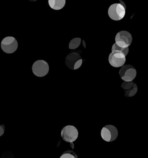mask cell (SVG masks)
<instances>
[{"label": "cell", "instance_id": "11", "mask_svg": "<svg viewBox=\"0 0 148 158\" xmlns=\"http://www.w3.org/2000/svg\"><path fill=\"white\" fill-rule=\"evenodd\" d=\"M66 0H48V4L52 10H59L64 7Z\"/></svg>", "mask_w": 148, "mask_h": 158}, {"label": "cell", "instance_id": "9", "mask_svg": "<svg viewBox=\"0 0 148 158\" xmlns=\"http://www.w3.org/2000/svg\"><path fill=\"white\" fill-rule=\"evenodd\" d=\"M133 41L132 35L129 31H120L115 37V43L121 48H128Z\"/></svg>", "mask_w": 148, "mask_h": 158}, {"label": "cell", "instance_id": "10", "mask_svg": "<svg viewBox=\"0 0 148 158\" xmlns=\"http://www.w3.org/2000/svg\"><path fill=\"white\" fill-rule=\"evenodd\" d=\"M121 88L125 90V96L127 98L134 96L138 91V86L133 81L129 82L124 81L121 85Z\"/></svg>", "mask_w": 148, "mask_h": 158}, {"label": "cell", "instance_id": "1", "mask_svg": "<svg viewBox=\"0 0 148 158\" xmlns=\"http://www.w3.org/2000/svg\"><path fill=\"white\" fill-rule=\"evenodd\" d=\"M126 6L125 3L119 0V3L113 4L109 7L108 14L112 20L115 21H119L124 18L125 15Z\"/></svg>", "mask_w": 148, "mask_h": 158}, {"label": "cell", "instance_id": "8", "mask_svg": "<svg viewBox=\"0 0 148 158\" xmlns=\"http://www.w3.org/2000/svg\"><path fill=\"white\" fill-rule=\"evenodd\" d=\"M119 75L121 79L124 81H132L137 76V70L133 65L124 64L119 70Z\"/></svg>", "mask_w": 148, "mask_h": 158}, {"label": "cell", "instance_id": "3", "mask_svg": "<svg viewBox=\"0 0 148 158\" xmlns=\"http://www.w3.org/2000/svg\"><path fill=\"white\" fill-rule=\"evenodd\" d=\"M65 64L69 69L76 70L79 69L83 63V59L80 55L76 52L68 54L65 58Z\"/></svg>", "mask_w": 148, "mask_h": 158}, {"label": "cell", "instance_id": "17", "mask_svg": "<svg viewBox=\"0 0 148 158\" xmlns=\"http://www.w3.org/2000/svg\"><path fill=\"white\" fill-rule=\"evenodd\" d=\"M31 2H35V1H36L37 0H30Z\"/></svg>", "mask_w": 148, "mask_h": 158}, {"label": "cell", "instance_id": "7", "mask_svg": "<svg viewBox=\"0 0 148 158\" xmlns=\"http://www.w3.org/2000/svg\"><path fill=\"white\" fill-rule=\"evenodd\" d=\"M126 60L125 53L119 51H112L108 57V61L110 65L115 68L121 67L124 65Z\"/></svg>", "mask_w": 148, "mask_h": 158}, {"label": "cell", "instance_id": "6", "mask_svg": "<svg viewBox=\"0 0 148 158\" xmlns=\"http://www.w3.org/2000/svg\"><path fill=\"white\" fill-rule=\"evenodd\" d=\"M1 48L2 51L11 54L16 51L18 48V42L15 38L13 37H5L1 43Z\"/></svg>", "mask_w": 148, "mask_h": 158}, {"label": "cell", "instance_id": "14", "mask_svg": "<svg viewBox=\"0 0 148 158\" xmlns=\"http://www.w3.org/2000/svg\"><path fill=\"white\" fill-rule=\"evenodd\" d=\"M60 158H78V155L73 151L67 150L61 155Z\"/></svg>", "mask_w": 148, "mask_h": 158}, {"label": "cell", "instance_id": "13", "mask_svg": "<svg viewBox=\"0 0 148 158\" xmlns=\"http://www.w3.org/2000/svg\"><path fill=\"white\" fill-rule=\"evenodd\" d=\"M112 51H119L121 52L124 53L125 56H127L129 52V48H121L118 46L116 43H115L112 47Z\"/></svg>", "mask_w": 148, "mask_h": 158}, {"label": "cell", "instance_id": "12", "mask_svg": "<svg viewBox=\"0 0 148 158\" xmlns=\"http://www.w3.org/2000/svg\"><path fill=\"white\" fill-rule=\"evenodd\" d=\"M81 41H82V40L80 38H73L69 42V46H68L69 49L74 50V49H76V48H78L80 46V45L81 44Z\"/></svg>", "mask_w": 148, "mask_h": 158}, {"label": "cell", "instance_id": "15", "mask_svg": "<svg viewBox=\"0 0 148 158\" xmlns=\"http://www.w3.org/2000/svg\"><path fill=\"white\" fill-rule=\"evenodd\" d=\"M14 155L11 152H9V151H5L1 155V158H14Z\"/></svg>", "mask_w": 148, "mask_h": 158}, {"label": "cell", "instance_id": "16", "mask_svg": "<svg viewBox=\"0 0 148 158\" xmlns=\"http://www.w3.org/2000/svg\"><path fill=\"white\" fill-rule=\"evenodd\" d=\"M5 127L4 125H0V137L4 134Z\"/></svg>", "mask_w": 148, "mask_h": 158}, {"label": "cell", "instance_id": "2", "mask_svg": "<svg viewBox=\"0 0 148 158\" xmlns=\"http://www.w3.org/2000/svg\"><path fill=\"white\" fill-rule=\"evenodd\" d=\"M78 129L72 125H67L64 127L61 132V136L63 139L69 143H73L78 137Z\"/></svg>", "mask_w": 148, "mask_h": 158}, {"label": "cell", "instance_id": "5", "mask_svg": "<svg viewBox=\"0 0 148 158\" xmlns=\"http://www.w3.org/2000/svg\"><path fill=\"white\" fill-rule=\"evenodd\" d=\"M102 139L106 142H112L118 137V130L115 126L108 125L102 128L101 131Z\"/></svg>", "mask_w": 148, "mask_h": 158}, {"label": "cell", "instance_id": "4", "mask_svg": "<svg viewBox=\"0 0 148 158\" xmlns=\"http://www.w3.org/2000/svg\"><path fill=\"white\" fill-rule=\"evenodd\" d=\"M49 65L43 60L35 61L32 65V73L38 77H43L48 74Z\"/></svg>", "mask_w": 148, "mask_h": 158}]
</instances>
